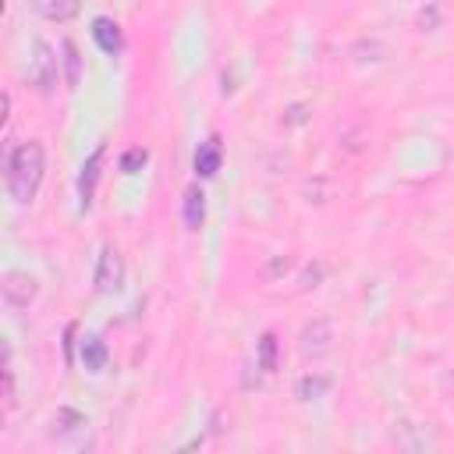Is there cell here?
Wrapping results in <instances>:
<instances>
[{
  "label": "cell",
  "mask_w": 454,
  "mask_h": 454,
  "mask_svg": "<svg viewBox=\"0 0 454 454\" xmlns=\"http://www.w3.org/2000/svg\"><path fill=\"white\" fill-rule=\"evenodd\" d=\"M216 160H220V156H216V146H206V149L195 156V167L202 170V174H213V170H216Z\"/></svg>",
  "instance_id": "3957f363"
},
{
  "label": "cell",
  "mask_w": 454,
  "mask_h": 454,
  "mask_svg": "<svg viewBox=\"0 0 454 454\" xmlns=\"http://www.w3.org/2000/svg\"><path fill=\"white\" fill-rule=\"evenodd\" d=\"M110 29H114L110 22H96V39H99V46H103L106 53H114V46H118V32L110 36Z\"/></svg>",
  "instance_id": "7a4b0ae2"
},
{
  "label": "cell",
  "mask_w": 454,
  "mask_h": 454,
  "mask_svg": "<svg viewBox=\"0 0 454 454\" xmlns=\"http://www.w3.org/2000/svg\"><path fill=\"white\" fill-rule=\"evenodd\" d=\"M39 167H43V156H39V146H18L15 156H11V192L18 199H29L36 181H39Z\"/></svg>",
  "instance_id": "6da1fadb"
}]
</instances>
